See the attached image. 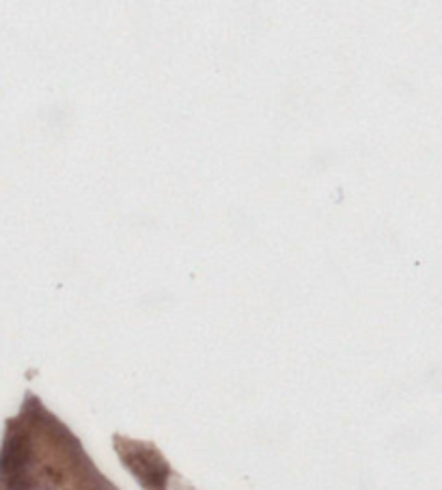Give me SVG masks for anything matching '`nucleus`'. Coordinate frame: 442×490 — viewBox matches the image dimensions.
<instances>
[{
	"instance_id": "obj_2",
	"label": "nucleus",
	"mask_w": 442,
	"mask_h": 490,
	"mask_svg": "<svg viewBox=\"0 0 442 490\" xmlns=\"http://www.w3.org/2000/svg\"><path fill=\"white\" fill-rule=\"evenodd\" d=\"M33 445L24 430H13L7 435L3 449H0V477L13 479L22 475L31 463Z\"/></svg>"
},
{
	"instance_id": "obj_1",
	"label": "nucleus",
	"mask_w": 442,
	"mask_h": 490,
	"mask_svg": "<svg viewBox=\"0 0 442 490\" xmlns=\"http://www.w3.org/2000/svg\"><path fill=\"white\" fill-rule=\"evenodd\" d=\"M123 463L138 477L147 490H164L168 479V467L164 460L149 449H138L123 453Z\"/></svg>"
}]
</instances>
